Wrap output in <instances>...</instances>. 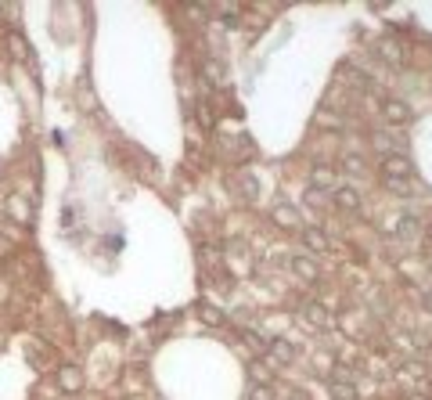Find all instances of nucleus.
Here are the masks:
<instances>
[{"mask_svg": "<svg viewBox=\"0 0 432 400\" xmlns=\"http://www.w3.org/2000/svg\"><path fill=\"white\" fill-rule=\"evenodd\" d=\"M241 192H245V199H249V202H253L260 188H256V180H253V177H241Z\"/></svg>", "mask_w": 432, "mask_h": 400, "instance_id": "6ab92c4d", "label": "nucleus"}, {"mask_svg": "<svg viewBox=\"0 0 432 400\" xmlns=\"http://www.w3.org/2000/svg\"><path fill=\"white\" fill-rule=\"evenodd\" d=\"M306 318H310L317 328H331V314L324 311L321 303H306Z\"/></svg>", "mask_w": 432, "mask_h": 400, "instance_id": "f8f14e48", "label": "nucleus"}, {"mask_svg": "<svg viewBox=\"0 0 432 400\" xmlns=\"http://www.w3.org/2000/svg\"><path fill=\"white\" fill-rule=\"evenodd\" d=\"M335 206L346 209V213H357L360 209V192L357 188H346V184H343V188H335Z\"/></svg>", "mask_w": 432, "mask_h": 400, "instance_id": "0eeeda50", "label": "nucleus"}, {"mask_svg": "<svg viewBox=\"0 0 432 400\" xmlns=\"http://www.w3.org/2000/svg\"><path fill=\"white\" fill-rule=\"evenodd\" d=\"M346 170H353V173H360V170H364V163H360L357 156H346Z\"/></svg>", "mask_w": 432, "mask_h": 400, "instance_id": "4be33fe9", "label": "nucleus"}, {"mask_svg": "<svg viewBox=\"0 0 432 400\" xmlns=\"http://www.w3.org/2000/svg\"><path fill=\"white\" fill-rule=\"evenodd\" d=\"M249 400H270V389H267V386H253Z\"/></svg>", "mask_w": 432, "mask_h": 400, "instance_id": "412c9836", "label": "nucleus"}, {"mask_svg": "<svg viewBox=\"0 0 432 400\" xmlns=\"http://www.w3.org/2000/svg\"><path fill=\"white\" fill-rule=\"evenodd\" d=\"M382 58L393 61V65H400V61H404V58H400V47H396V44H382Z\"/></svg>", "mask_w": 432, "mask_h": 400, "instance_id": "dca6fc26", "label": "nucleus"}, {"mask_svg": "<svg viewBox=\"0 0 432 400\" xmlns=\"http://www.w3.org/2000/svg\"><path fill=\"white\" fill-rule=\"evenodd\" d=\"M382 173H386V180H407L414 173V166H411L407 156H400V151H386L382 156Z\"/></svg>", "mask_w": 432, "mask_h": 400, "instance_id": "f257e3e1", "label": "nucleus"}, {"mask_svg": "<svg viewBox=\"0 0 432 400\" xmlns=\"http://www.w3.org/2000/svg\"><path fill=\"white\" fill-rule=\"evenodd\" d=\"M288 400H310V396H306V389H288Z\"/></svg>", "mask_w": 432, "mask_h": 400, "instance_id": "5701e85b", "label": "nucleus"}, {"mask_svg": "<svg viewBox=\"0 0 432 400\" xmlns=\"http://www.w3.org/2000/svg\"><path fill=\"white\" fill-rule=\"evenodd\" d=\"M270 220L281 227V231H296V227H303V217H299V209L296 206H274L270 209Z\"/></svg>", "mask_w": 432, "mask_h": 400, "instance_id": "7ed1b4c3", "label": "nucleus"}, {"mask_svg": "<svg viewBox=\"0 0 432 400\" xmlns=\"http://www.w3.org/2000/svg\"><path fill=\"white\" fill-rule=\"evenodd\" d=\"M400 224H404V227H400V235H407V238H411V235H418V231H421V224H418V220H414V217H404V220H400Z\"/></svg>", "mask_w": 432, "mask_h": 400, "instance_id": "f3484780", "label": "nucleus"}, {"mask_svg": "<svg viewBox=\"0 0 432 400\" xmlns=\"http://www.w3.org/2000/svg\"><path fill=\"white\" fill-rule=\"evenodd\" d=\"M296 361V346L288 343V339H274V346H270V364L277 368V364H292Z\"/></svg>", "mask_w": 432, "mask_h": 400, "instance_id": "6e6552de", "label": "nucleus"}, {"mask_svg": "<svg viewBox=\"0 0 432 400\" xmlns=\"http://www.w3.org/2000/svg\"><path fill=\"white\" fill-rule=\"evenodd\" d=\"M249 379H253V386H267V382H270L267 361H253V364H249Z\"/></svg>", "mask_w": 432, "mask_h": 400, "instance_id": "ddd939ff", "label": "nucleus"}, {"mask_svg": "<svg viewBox=\"0 0 432 400\" xmlns=\"http://www.w3.org/2000/svg\"><path fill=\"white\" fill-rule=\"evenodd\" d=\"M421 306H425V311L432 314V292H425V299H421Z\"/></svg>", "mask_w": 432, "mask_h": 400, "instance_id": "b1692460", "label": "nucleus"}, {"mask_svg": "<svg viewBox=\"0 0 432 400\" xmlns=\"http://www.w3.org/2000/svg\"><path fill=\"white\" fill-rule=\"evenodd\" d=\"M328 396H331V400H357L360 393H357V386L346 382V379H328Z\"/></svg>", "mask_w": 432, "mask_h": 400, "instance_id": "1a4fd4ad", "label": "nucleus"}, {"mask_svg": "<svg viewBox=\"0 0 432 400\" xmlns=\"http://www.w3.org/2000/svg\"><path fill=\"white\" fill-rule=\"evenodd\" d=\"M202 321H209V325H224V314L212 311V306H202Z\"/></svg>", "mask_w": 432, "mask_h": 400, "instance_id": "a211bd4d", "label": "nucleus"}, {"mask_svg": "<svg viewBox=\"0 0 432 400\" xmlns=\"http://www.w3.org/2000/svg\"><path fill=\"white\" fill-rule=\"evenodd\" d=\"M292 270H296V278H303V282H317L321 278V267L310 256H292Z\"/></svg>", "mask_w": 432, "mask_h": 400, "instance_id": "39448f33", "label": "nucleus"}, {"mask_svg": "<svg viewBox=\"0 0 432 400\" xmlns=\"http://www.w3.org/2000/svg\"><path fill=\"white\" fill-rule=\"evenodd\" d=\"M58 389L61 393H80L83 389V372L76 364H61L58 368Z\"/></svg>", "mask_w": 432, "mask_h": 400, "instance_id": "20e7f679", "label": "nucleus"}, {"mask_svg": "<svg viewBox=\"0 0 432 400\" xmlns=\"http://www.w3.org/2000/svg\"><path fill=\"white\" fill-rule=\"evenodd\" d=\"M274 400H281V396H274Z\"/></svg>", "mask_w": 432, "mask_h": 400, "instance_id": "393cba45", "label": "nucleus"}, {"mask_svg": "<svg viewBox=\"0 0 432 400\" xmlns=\"http://www.w3.org/2000/svg\"><path fill=\"white\" fill-rule=\"evenodd\" d=\"M11 213H18V220H29V206L22 199H11Z\"/></svg>", "mask_w": 432, "mask_h": 400, "instance_id": "aec40b11", "label": "nucleus"}, {"mask_svg": "<svg viewBox=\"0 0 432 400\" xmlns=\"http://www.w3.org/2000/svg\"><path fill=\"white\" fill-rule=\"evenodd\" d=\"M202 76H205L209 83H220V80H224V65H216V61H205V65H202Z\"/></svg>", "mask_w": 432, "mask_h": 400, "instance_id": "2eb2a0df", "label": "nucleus"}, {"mask_svg": "<svg viewBox=\"0 0 432 400\" xmlns=\"http://www.w3.org/2000/svg\"><path fill=\"white\" fill-rule=\"evenodd\" d=\"M8 54L18 58V61H25V58H29V44H25L18 33H11V37H8Z\"/></svg>", "mask_w": 432, "mask_h": 400, "instance_id": "4468645a", "label": "nucleus"}, {"mask_svg": "<svg viewBox=\"0 0 432 400\" xmlns=\"http://www.w3.org/2000/svg\"><path fill=\"white\" fill-rule=\"evenodd\" d=\"M303 245L310 253H324L328 249V235L321 231V227H303Z\"/></svg>", "mask_w": 432, "mask_h": 400, "instance_id": "9d476101", "label": "nucleus"}, {"mask_svg": "<svg viewBox=\"0 0 432 400\" xmlns=\"http://www.w3.org/2000/svg\"><path fill=\"white\" fill-rule=\"evenodd\" d=\"M382 115H386L389 123H396V127H404V123H411V108H407L404 101H396V98H389V101L382 105Z\"/></svg>", "mask_w": 432, "mask_h": 400, "instance_id": "423d86ee", "label": "nucleus"}, {"mask_svg": "<svg viewBox=\"0 0 432 400\" xmlns=\"http://www.w3.org/2000/svg\"><path fill=\"white\" fill-rule=\"evenodd\" d=\"M310 188H314V192H335V188H338V173H335V166H328V163L310 166Z\"/></svg>", "mask_w": 432, "mask_h": 400, "instance_id": "f03ea898", "label": "nucleus"}, {"mask_svg": "<svg viewBox=\"0 0 432 400\" xmlns=\"http://www.w3.org/2000/svg\"><path fill=\"white\" fill-rule=\"evenodd\" d=\"M314 127H321V130H343V115H338V112H328V108H321V112L314 115Z\"/></svg>", "mask_w": 432, "mask_h": 400, "instance_id": "9b49d317", "label": "nucleus"}]
</instances>
